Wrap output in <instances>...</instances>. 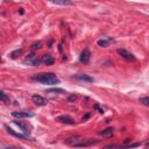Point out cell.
Segmentation results:
<instances>
[{
	"label": "cell",
	"mask_w": 149,
	"mask_h": 149,
	"mask_svg": "<svg viewBox=\"0 0 149 149\" xmlns=\"http://www.w3.org/2000/svg\"><path fill=\"white\" fill-rule=\"evenodd\" d=\"M31 79L33 80H36V81H38L41 84H44V85H56V84H59V79L52 72L36 73V74H33Z\"/></svg>",
	"instance_id": "cell-1"
},
{
	"label": "cell",
	"mask_w": 149,
	"mask_h": 149,
	"mask_svg": "<svg viewBox=\"0 0 149 149\" xmlns=\"http://www.w3.org/2000/svg\"><path fill=\"white\" fill-rule=\"evenodd\" d=\"M41 62H42V59H40L34 52L28 54L27 57H26L24 61H23L24 64H28V65H30V66H37V65H40Z\"/></svg>",
	"instance_id": "cell-2"
},
{
	"label": "cell",
	"mask_w": 149,
	"mask_h": 149,
	"mask_svg": "<svg viewBox=\"0 0 149 149\" xmlns=\"http://www.w3.org/2000/svg\"><path fill=\"white\" fill-rule=\"evenodd\" d=\"M116 52H118L121 57H123L125 59H127V61H130V62L136 61L135 56H134L132 52H129L128 50H126V49H118V50H116Z\"/></svg>",
	"instance_id": "cell-3"
},
{
	"label": "cell",
	"mask_w": 149,
	"mask_h": 149,
	"mask_svg": "<svg viewBox=\"0 0 149 149\" xmlns=\"http://www.w3.org/2000/svg\"><path fill=\"white\" fill-rule=\"evenodd\" d=\"M31 100H33V102L35 104V105H37V106H44V105H47V100L42 97V95H40V94H34L33 97H31Z\"/></svg>",
	"instance_id": "cell-4"
},
{
	"label": "cell",
	"mask_w": 149,
	"mask_h": 149,
	"mask_svg": "<svg viewBox=\"0 0 149 149\" xmlns=\"http://www.w3.org/2000/svg\"><path fill=\"white\" fill-rule=\"evenodd\" d=\"M56 120L61 123H65V125H74V120L69 116V115H59L56 118Z\"/></svg>",
	"instance_id": "cell-5"
},
{
	"label": "cell",
	"mask_w": 149,
	"mask_h": 149,
	"mask_svg": "<svg viewBox=\"0 0 149 149\" xmlns=\"http://www.w3.org/2000/svg\"><path fill=\"white\" fill-rule=\"evenodd\" d=\"M90 58H91V52L88 49H84L81 52H80V56H79V61L81 63H88L90 62Z\"/></svg>",
	"instance_id": "cell-6"
},
{
	"label": "cell",
	"mask_w": 149,
	"mask_h": 149,
	"mask_svg": "<svg viewBox=\"0 0 149 149\" xmlns=\"http://www.w3.org/2000/svg\"><path fill=\"white\" fill-rule=\"evenodd\" d=\"M12 115L14 118L24 119V118H31V116H34V113H31V112H12Z\"/></svg>",
	"instance_id": "cell-7"
},
{
	"label": "cell",
	"mask_w": 149,
	"mask_h": 149,
	"mask_svg": "<svg viewBox=\"0 0 149 149\" xmlns=\"http://www.w3.org/2000/svg\"><path fill=\"white\" fill-rule=\"evenodd\" d=\"M5 128L7 129L8 134H10V135H13V136H15V137H17V139H21V140H27V139H28V135H27V134H20V133H16V132H14L13 129L8 128L7 126H5Z\"/></svg>",
	"instance_id": "cell-8"
},
{
	"label": "cell",
	"mask_w": 149,
	"mask_h": 149,
	"mask_svg": "<svg viewBox=\"0 0 149 149\" xmlns=\"http://www.w3.org/2000/svg\"><path fill=\"white\" fill-rule=\"evenodd\" d=\"M79 141H83V139L80 137V136H71V137H69V139H66L65 140V143H68V144H71V146H76V144H78L79 143Z\"/></svg>",
	"instance_id": "cell-9"
},
{
	"label": "cell",
	"mask_w": 149,
	"mask_h": 149,
	"mask_svg": "<svg viewBox=\"0 0 149 149\" xmlns=\"http://www.w3.org/2000/svg\"><path fill=\"white\" fill-rule=\"evenodd\" d=\"M74 78H77L78 80L87 81V83H92V81H93V78H91L90 76H87V74H85V73H78V74H74Z\"/></svg>",
	"instance_id": "cell-10"
},
{
	"label": "cell",
	"mask_w": 149,
	"mask_h": 149,
	"mask_svg": "<svg viewBox=\"0 0 149 149\" xmlns=\"http://www.w3.org/2000/svg\"><path fill=\"white\" fill-rule=\"evenodd\" d=\"M98 134H99V135H101L102 137H112V135L114 134V129H113L112 127H109V128H106V129H104V130L99 132Z\"/></svg>",
	"instance_id": "cell-11"
},
{
	"label": "cell",
	"mask_w": 149,
	"mask_h": 149,
	"mask_svg": "<svg viewBox=\"0 0 149 149\" xmlns=\"http://www.w3.org/2000/svg\"><path fill=\"white\" fill-rule=\"evenodd\" d=\"M50 2L55 5H61V6H72L73 2L71 0H49Z\"/></svg>",
	"instance_id": "cell-12"
},
{
	"label": "cell",
	"mask_w": 149,
	"mask_h": 149,
	"mask_svg": "<svg viewBox=\"0 0 149 149\" xmlns=\"http://www.w3.org/2000/svg\"><path fill=\"white\" fill-rule=\"evenodd\" d=\"M42 62L44 63V64H47V65H51V64H54V62H55V59H54V57L51 56V55H43L42 56Z\"/></svg>",
	"instance_id": "cell-13"
},
{
	"label": "cell",
	"mask_w": 149,
	"mask_h": 149,
	"mask_svg": "<svg viewBox=\"0 0 149 149\" xmlns=\"http://www.w3.org/2000/svg\"><path fill=\"white\" fill-rule=\"evenodd\" d=\"M112 41V38H107V40H105V38H102V40H98L97 41V44L99 45V47H101V48H106V47H108V43Z\"/></svg>",
	"instance_id": "cell-14"
},
{
	"label": "cell",
	"mask_w": 149,
	"mask_h": 149,
	"mask_svg": "<svg viewBox=\"0 0 149 149\" xmlns=\"http://www.w3.org/2000/svg\"><path fill=\"white\" fill-rule=\"evenodd\" d=\"M13 122H14V123H15L17 127H20L24 134L29 135V129H28V127H27V126H24V125H23V123H21V122H17V121H13Z\"/></svg>",
	"instance_id": "cell-15"
},
{
	"label": "cell",
	"mask_w": 149,
	"mask_h": 149,
	"mask_svg": "<svg viewBox=\"0 0 149 149\" xmlns=\"http://www.w3.org/2000/svg\"><path fill=\"white\" fill-rule=\"evenodd\" d=\"M21 54H22V49H16V50H14V51H12V52H10L9 57H10L12 59H15V58H17Z\"/></svg>",
	"instance_id": "cell-16"
},
{
	"label": "cell",
	"mask_w": 149,
	"mask_h": 149,
	"mask_svg": "<svg viewBox=\"0 0 149 149\" xmlns=\"http://www.w3.org/2000/svg\"><path fill=\"white\" fill-rule=\"evenodd\" d=\"M0 98H1V101H2L3 104H6V105H8V104L10 102L9 98L6 95V93H5L3 91H1V92H0Z\"/></svg>",
	"instance_id": "cell-17"
},
{
	"label": "cell",
	"mask_w": 149,
	"mask_h": 149,
	"mask_svg": "<svg viewBox=\"0 0 149 149\" xmlns=\"http://www.w3.org/2000/svg\"><path fill=\"white\" fill-rule=\"evenodd\" d=\"M47 93H66L63 88H58V87H55V88H49L47 90Z\"/></svg>",
	"instance_id": "cell-18"
},
{
	"label": "cell",
	"mask_w": 149,
	"mask_h": 149,
	"mask_svg": "<svg viewBox=\"0 0 149 149\" xmlns=\"http://www.w3.org/2000/svg\"><path fill=\"white\" fill-rule=\"evenodd\" d=\"M139 102H141L142 105L149 107V95H147V97H141V98L139 99Z\"/></svg>",
	"instance_id": "cell-19"
},
{
	"label": "cell",
	"mask_w": 149,
	"mask_h": 149,
	"mask_svg": "<svg viewBox=\"0 0 149 149\" xmlns=\"http://www.w3.org/2000/svg\"><path fill=\"white\" fill-rule=\"evenodd\" d=\"M41 45H42V42H41V41H38V42L33 43V44L30 45V48H31L33 50H36V49H40V48H41Z\"/></svg>",
	"instance_id": "cell-20"
},
{
	"label": "cell",
	"mask_w": 149,
	"mask_h": 149,
	"mask_svg": "<svg viewBox=\"0 0 149 149\" xmlns=\"http://www.w3.org/2000/svg\"><path fill=\"white\" fill-rule=\"evenodd\" d=\"M77 99V95L76 94H71V95H69V98H68V100L71 102V101H74Z\"/></svg>",
	"instance_id": "cell-21"
},
{
	"label": "cell",
	"mask_w": 149,
	"mask_h": 149,
	"mask_svg": "<svg viewBox=\"0 0 149 149\" xmlns=\"http://www.w3.org/2000/svg\"><path fill=\"white\" fill-rule=\"evenodd\" d=\"M94 108H95V109H98V111H99V113H104V111H102L101 108H99V106H98V105H95V106H94Z\"/></svg>",
	"instance_id": "cell-22"
},
{
	"label": "cell",
	"mask_w": 149,
	"mask_h": 149,
	"mask_svg": "<svg viewBox=\"0 0 149 149\" xmlns=\"http://www.w3.org/2000/svg\"><path fill=\"white\" fill-rule=\"evenodd\" d=\"M146 147H148V148H149V143H147V144H146Z\"/></svg>",
	"instance_id": "cell-23"
}]
</instances>
